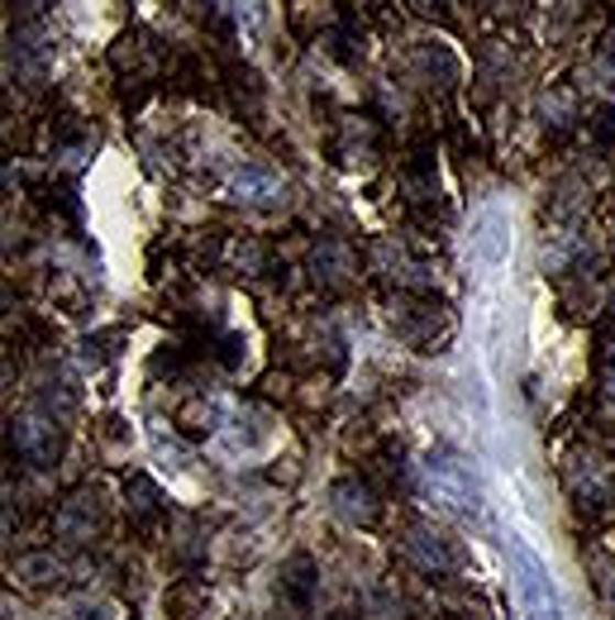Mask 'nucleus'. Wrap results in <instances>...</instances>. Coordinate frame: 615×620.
<instances>
[{
	"instance_id": "nucleus-12",
	"label": "nucleus",
	"mask_w": 615,
	"mask_h": 620,
	"mask_svg": "<svg viewBox=\"0 0 615 620\" xmlns=\"http://www.w3.org/2000/svg\"><path fill=\"white\" fill-rule=\"evenodd\" d=\"M239 10H249V20L257 14V0H239Z\"/></svg>"
},
{
	"instance_id": "nucleus-8",
	"label": "nucleus",
	"mask_w": 615,
	"mask_h": 620,
	"mask_svg": "<svg viewBox=\"0 0 615 620\" xmlns=\"http://www.w3.org/2000/svg\"><path fill=\"white\" fill-rule=\"evenodd\" d=\"M282 587H286V597H292L300 611H310L315 587H320V568H315V558L310 554H292V564H286V573H282Z\"/></svg>"
},
{
	"instance_id": "nucleus-6",
	"label": "nucleus",
	"mask_w": 615,
	"mask_h": 620,
	"mask_svg": "<svg viewBox=\"0 0 615 620\" xmlns=\"http://www.w3.org/2000/svg\"><path fill=\"white\" fill-rule=\"evenodd\" d=\"M329 501H334V511H339L349 525H372V521L382 515L377 492H372L367 482H358V478H339L334 487H329Z\"/></svg>"
},
{
	"instance_id": "nucleus-3",
	"label": "nucleus",
	"mask_w": 615,
	"mask_h": 620,
	"mask_svg": "<svg viewBox=\"0 0 615 620\" xmlns=\"http://www.w3.org/2000/svg\"><path fill=\"white\" fill-rule=\"evenodd\" d=\"M506 258H510V215L501 206H486L472 220V263L496 272V268H506Z\"/></svg>"
},
{
	"instance_id": "nucleus-2",
	"label": "nucleus",
	"mask_w": 615,
	"mask_h": 620,
	"mask_svg": "<svg viewBox=\"0 0 615 620\" xmlns=\"http://www.w3.org/2000/svg\"><path fill=\"white\" fill-rule=\"evenodd\" d=\"M425 478L429 487L449 501V507L458 511H482V482H477V472H472L468 458H458L449 449H435L425 458Z\"/></svg>"
},
{
	"instance_id": "nucleus-7",
	"label": "nucleus",
	"mask_w": 615,
	"mask_h": 620,
	"mask_svg": "<svg viewBox=\"0 0 615 620\" xmlns=\"http://www.w3.org/2000/svg\"><path fill=\"white\" fill-rule=\"evenodd\" d=\"M229 192H234L239 200H249V206H272V200L282 196V177L272 167L249 163V167H239L234 177H229Z\"/></svg>"
},
{
	"instance_id": "nucleus-1",
	"label": "nucleus",
	"mask_w": 615,
	"mask_h": 620,
	"mask_svg": "<svg viewBox=\"0 0 615 620\" xmlns=\"http://www.w3.org/2000/svg\"><path fill=\"white\" fill-rule=\"evenodd\" d=\"M506 558H510V583H515V597H520L525 620H563V597H558L549 564L520 535H510Z\"/></svg>"
},
{
	"instance_id": "nucleus-10",
	"label": "nucleus",
	"mask_w": 615,
	"mask_h": 620,
	"mask_svg": "<svg viewBox=\"0 0 615 620\" xmlns=\"http://www.w3.org/2000/svg\"><path fill=\"white\" fill-rule=\"evenodd\" d=\"M14 573H20L24 583H57L67 568H63V558H53V554H29L14 564Z\"/></svg>"
},
{
	"instance_id": "nucleus-5",
	"label": "nucleus",
	"mask_w": 615,
	"mask_h": 620,
	"mask_svg": "<svg viewBox=\"0 0 615 620\" xmlns=\"http://www.w3.org/2000/svg\"><path fill=\"white\" fill-rule=\"evenodd\" d=\"M406 558L425 573V578H443V573H453V568H458V554L449 550V540H443L439 530H429V525H415V530H410Z\"/></svg>"
},
{
	"instance_id": "nucleus-9",
	"label": "nucleus",
	"mask_w": 615,
	"mask_h": 620,
	"mask_svg": "<svg viewBox=\"0 0 615 620\" xmlns=\"http://www.w3.org/2000/svg\"><path fill=\"white\" fill-rule=\"evenodd\" d=\"M91 530H96V507L86 497L67 501V507L57 511V535H63V540L81 544V540H91Z\"/></svg>"
},
{
	"instance_id": "nucleus-4",
	"label": "nucleus",
	"mask_w": 615,
	"mask_h": 620,
	"mask_svg": "<svg viewBox=\"0 0 615 620\" xmlns=\"http://www.w3.org/2000/svg\"><path fill=\"white\" fill-rule=\"evenodd\" d=\"M10 444H14V454L34 468H48L57 458V429H53V421H43V415H20V421H10Z\"/></svg>"
},
{
	"instance_id": "nucleus-11",
	"label": "nucleus",
	"mask_w": 615,
	"mask_h": 620,
	"mask_svg": "<svg viewBox=\"0 0 615 620\" xmlns=\"http://www.w3.org/2000/svg\"><path fill=\"white\" fill-rule=\"evenodd\" d=\"M124 497H134L129 501V511L139 515V521H149V515H157V487L143 478V472H134V478L124 482Z\"/></svg>"
}]
</instances>
